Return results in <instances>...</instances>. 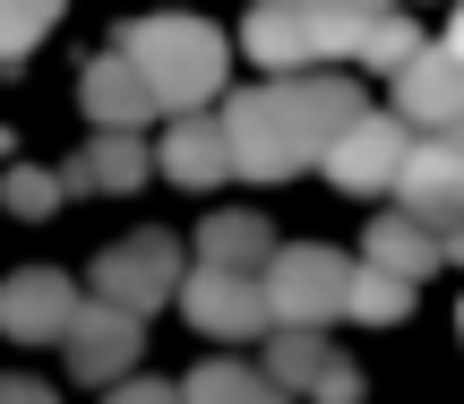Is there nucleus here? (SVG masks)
<instances>
[{
  "mask_svg": "<svg viewBox=\"0 0 464 404\" xmlns=\"http://www.w3.org/2000/svg\"><path fill=\"white\" fill-rule=\"evenodd\" d=\"M362 86L335 78V69H310V78H258L224 103V155L241 181H293L310 172L335 138L362 120Z\"/></svg>",
  "mask_w": 464,
  "mask_h": 404,
  "instance_id": "f257e3e1",
  "label": "nucleus"
},
{
  "mask_svg": "<svg viewBox=\"0 0 464 404\" xmlns=\"http://www.w3.org/2000/svg\"><path fill=\"white\" fill-rule=\"evenodd\" d=\"M121 61L147 78V95H155V112H207V95L224 86V34L207 26V17H181V9H155V17H130L121 26Z\"/></svg>",
  "mask_w": 464,
  "mask_h": 404,
  "instance_id": "f03ea898",
  "label": "nucleus"
},
{
  "mask_svg": "<svg viewBox=\"0 0 464 404\" xmlns=\"http://www.w3.org/2000/svg\"><path fill=\"white\" fill-rule=\"evenodd\" d=\"M362 34L370 26L318 9V0H258V9L241 17V52L266 69V78H310L318 61H353Z\"/></svg>",
  "mask_w": 464,
  "mask_h": 404,
  "instance_id": "7ed1b4c3",
  "label": "nucleus"
},
{
  "mask_svg": "<svg viewBox=\"0 0 464 404\" xmlns=\"http://www.w3.org/2000/svg\"><path fill=\"white\" fill-rule=\"evenodd\" d=\"M344 284H353V258L327 250V241H293L258 267V293H266V319L276 327H327L344 319Z\"/></svg>",
  "mask_w": 464,
  "mask_h": 404,
  "instance_id": "20e7f679",
  "label": "nucleus"
},
{
  "mask_svg": "<svg viewBox=\"0 0 464 404\" xmlns=\"http://www.w3.org/2000/svg\"><path fill=\"white\" fill-rule=\"evenodd\" d=\"M172 293H181V241L172 233H130L112 241V250L95 258V302L103 310H130V319H147V310H164Z\"/></svg>",
  "mask_w": 464,
  "mask_h": 404,
  "instance_id": "39448f33",
  "label": "nucleus"
},
{
  "mask_svg": "<svg viewBox=\"0 0 464 404\" xmlns=\"http://www.w3.org/2000/svg\"><path fill=\"white\" fill-rule=\"evenodd\" d=\"M387 198H404L396 216H413L430 241L464 233V138H413L396 164V189Z\"/></svg>",
  "mask_w": 464,
  "mask_h": 404,
  "instance_id": "423d86ee",
  "label": "nucleus"
},
{
  "mask_svg": "<svg viewBox=\"0 0 464 404\" xmlns=\"http://www.w3.org/2000/svg\"><path fill=\"white\" fill-rule=\"evenodd\" d=\"M387 86H396L404 138H464V61H448L439 43H421L404 69H387Z\"/></svg>",
  "mask_w": 464,
  "mask_h": 404,
  "instance_id": "0eeeda50",
  "label": "nucleus"
},
{
  "mask_svg": "<svg viewBox=\"0 0 464 404\" xmlns=\"http://www.w3.org/2000/svg\"><path fill=\"white\" fill-rule=\"evenodd\" d=\"M404 147H413V138H404V120H396V112H362L327 155H318V164H327V181L344 189V198H387V189H396Z\"/></svg>",
  "mask_w": 464,
  "mask_h": 404,
  "instance_id": "6e6552de",
  "label": "nucleus"
},
{
  "mask_svg": "<svg viewBox=\"0 0 464 404\" xmlns=\"http://www.w3.org/2000/svg\"><path fill=\"white\" fill-rule=\"evenodd\" d=\"M172 302L189 310V327L216 344H241V336H266V293L258 275H224V267H181V293Z\"/></svg>",
  "mask_w": 464,
  "mask_h": 404,
  "instance_id": "1a4fd4ad",
  "label": "nucleus"
},
{
  "mask_svg": "<svg viewBox=\"0 0 464 404\" xmlns=\"http://www.w3.org/2000/svg\"><path fill=\"white\" fill-rule=\"evenodd\" d=\"M69 344V370L86 379V388H103V379H121L138 361V344H147V319H130V310H103V302H78V319L61 327Z\"/></svg>",
  "mask_w": 464,
  "mask_h": 404,
  "instance_id": "9d476101",
  "label": "nucleus"
},
{
  "mask_svg": "<svg viewBox=\"0 0 464 404\" xmlns=\"http://www.w3.org/2000/svg\"><path fill=\"white\" fill-rule=\"evenodd\" d=\"M266 379H276L284 396L301 388V396H318V404H362V370H353L318 327H284V336H276V370H266Z\"/></svg>",
  "mask_w": 464,
  "mask_h": 404,
  "instance_id": "9b49d317",
  "label": "nucleus"
},
{
  "mask_svg": "<svg viewBox=\"0 0 464 404\" xmlns=\"http://www.w3.org/2000/svg\"><path fill=\"white\" fill-rule=\"evenodd\" d=\"M78 319V293H69L61 267H17L0 284V336L17 344H61V327Z\"/></svg>",
  "mask_w": 464,
  "mask_h": 404,
  "instance_id": "f8f14e48",
  "label": "nucleus"
},
{
  "mask_svg": "<svg viewBox=\"0 0 464 404\" xmlns=\"http://www.w3.org/2000/svg\"><path fill=\"white\" fill-rule=\"evenodd\" d=\"M78 103H86V120H95V130H147V120H155L147 78H138V69L121 61V52H95V61H86Z\"/></svg>",
  "mask_w": 464,
  "mask_h": 404,
  "instance_id": "ddd939ff",
  "label": "nucleus"
},
{
  "mask_svg": "<svg viewBox=\"0 0 464 404\" xmlns=\"http://www.w3.org/2000/svg\"><path fill=\"white\" fill-rule=\"evenodd\" d=\"M147 164H155V155L138 147V130H95L61 172H52V181H61V198H69V189H138V181H147Z\"/></svg>",
  "mask_w": 464,
  "mask_h": 404,
  "instance_id": "4468645a",
  "label": "nucleus"
},
{
  "mask_svg": "<svg viewBox=\"0 0 464 404\" xmlns=\"http://www.w3.org/2000/svg\"><path fill=\"white\" fill-rule=\"evenodd\" d=\"M155 164H164L181 189H216L224 172H232V155H224V120H207V112H181V120L164 130V147H155Z\"/></svg>",
  "mask_w": 464,
  "mask_h": 404,
  "instance_id": "2eb2a0df",
  "label": "nucleus"
},
{
  "mask_svg": "<svg viewBox=\"0 0 464 404\" xmlns=\"http://www.w3.org/2000/svg\"><path fill=\"white\" fill-rule=\"evenodd\" d=\"M362 267H379V275H396V284H421V275L439 267V241L421 233L413 216H370V233H362Z\"/></svg>",
  "mask_w": 464,
  "mask_h": 404,
  "instance_id": "dca6fc26",
  "label": "nucleus"
},
{
  "mask_svg": "<svg viewBox=\"0 0 464 404\" xmlns=\"http://www.w3.org/2000/svg\"><path fill=\"white\" fill-rule=\"evenodd\" d=\"M266 258H276V233H266L249 207H232V216H207L198 233V267H224V275H258Z\"/></svg>",
  "mask_w": 464,
  "mask_h": 404,
  "instance_id": "f3484780",
  "label": "nucleus"
},
{
  "mask_svg": "<svg viewBox=\"0 0 464 404\" xmlns=\"http://www.w3.org/2000/svg\"><path fill=\"white\" fill-rule=\"evenodd\" d=\"M181 404H284V388L249 361H198L181 379Z\"/></svg>",
  "mask_w": 464,
  "mask_h": 404,
  "instance_id": "a211bd4d",
  "label": "nucleus"
},
{
  "mask_svg": "<svg viewBox=\"0 0 464 404\" xmlns=\"http://www.w3.org/2000/svg\"><path fill=\"white\" fill-rule=\"evenodd\" d=\"M69 0H0V69H17L34 43L52 34V17H61Z\"/></svg>",
  "mask_w": 464,
  "mask_h": 404,
  "instance_id": "6ab92c4d",
  "label": "nucleus"
},
{
  "mask_svg": "<svg viewBox=\"0 0 464 404\" xmlns=\"http://www.w3.org/2000/svg\"><path fill=\"white\" fill-rule=\"evenodd\" d=\"M344 310H353V319H370V327H387V319H404V310H413V284H396V275H379V267H362V258H353Z\"/></svg>",
  "mask_w": 464,
  "mask_h": 404,
  "instance_id": "aec40b11",
  "label": "nucleus"
},
{
  "mask_svg": "<svg viewBox=\"0 0 464 404\" xmlns=\"http://www.w3.org/2000/svg\"><path fill=\"white\" fill-rule=\"evenodd\" d=\"M413 52H421L413 17H404V9H387V17H370V34H362V52H353V61H370V69H404Z\"/></svg>",
  "mask_w": 464,
  "mask_h": 404,
  "instance_id": "412c9836",
  "label": "nucleus"
},
{
  "mask_svg": "<svg viewBox=\"0 0 464 404\" xmlns=\"http://www.w3.org/2000/svg\"><path fill=\"white\" fill-rule=\"evenodd\" d=\"M0 198H9V216H52V207H61V181H52V172H34V164H9Z\"/></svg>",
  "mask_w": 464,
  "mask_h": 404,
  "instance_id": "4be33fe9",
  "label": "nucleus"
},
{
  "mask_svg": "<svg viewBox=\"0 0 464 404\" xmlns=\"http://www.w3.org/2000/svg\"><path fill=\"white\" fill-rule=\"evenodd\" d=\"M112 404H181V388H164V379H130V388H112Z\"/></svg>",
  "mask_w": 464,
  "mask_h": 404,
  "instance_id": "5701e85b",
  "label": "nucleus"
},
{
  "mask_svg": "<svg viewBox=\"0 0 464 404\" xmlns=\"http://www.w3.org/2000/svg\"><path fill=\"white\" fill-rule=\"evenodd\" d=\"M318 9H335V17H353V26H370V17H387L396 0H318Z\"/></svg>",
  "mask_w": 464,
  "mask_h": 404,
  "instance_id": "b1692460",
  "label": "nucleus"
},
{
  "mask_svg": "<svg viewBox=\"0 0 464 404\" xmlns=\"http://www.w3.org/2000/svg\"><path fill=\"white\" fill-rule=\"evenodd\" d=\"M0 404H52L44 379H0Z\"/></svg>",
  "mask_w": 464,
  "mask_h": 404,
  "instance_id": "393cba45",
  "label": "nucleus"
},
{
  "mask_svg": "<svg viewBox=\"0 0 464 404\" xmlns=\"http://www.w3.org/2000/svg\"><path fill=\"white\" fill-rule=\"evenodd\" d=\"M439 52H448V61H464V0H456V17H448V43H439Z\"/></svg>",
  "mask_w": 464,
  "mask_h": 404,
  "instance_id": "a878e982",
  "label": "nucleus"
},
{
  "mask_svg": "<svg viewBox=\"0 0 464 404\" xmlns=\"http://www.w3.org/2000/svg\"><path fill=\"white\" fill-rule=\"evenodd\" d=\"M456 327H464V310H456Z\"/></svg>",
  "mask_w": 464,
  "mask_h": 404,
  "instance_id": "bb28decb",
  "label": "nucleus"
}]
</instances>
